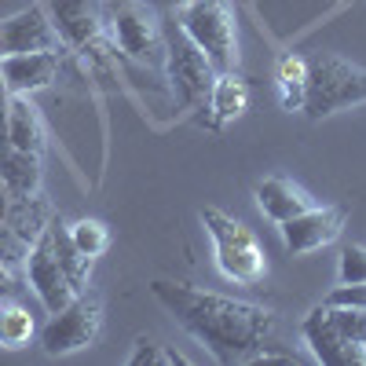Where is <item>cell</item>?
<instances>
[{
  "label": "cell",
  "mask_w": 366,
  "mask_h": 366,
  "mask_svg": "<svg viewBox=\"0 0 366 366\" xmlns=\"http://www.w3.org/2000/svg\"><path fill=\"white\" fill-rule=\"evenodd\" d=\"M22 51H66L44 4H29L0 22V59Z\"/></svg>",
  "instance_id": "obj_8"
},
{
  "label": "cell",
  "mask_w": 366,
  "mask_h": 366,
  "mask_svg": "<svg viewBox=\"0 0 366 366\" xmlns=\"http://www.w3.org/2000/svg\"><path fill=\"white\" fill-rule=\"evenodd\" d=\"M99 330H103V300L92 290H81L66 308L51 312V319L37 330V337L48 355H70L88 348L99 337Z\"/></svg>",
  "instance_id": "obj_6"
},
{
  "label": "cell",
  "mask_w": 366,
  "mask_h": 366,
  "mask_svg": "<svg viewBox=\"0 0 366 366\" xmlns=\"http://www.w3.org/2000/svg\"><path fill=\"white\" fill-rule=\"evenodd\" d=\"M8 205H11V187L0 179V220H8Z\"/></svg>",
  "instance_id": "obj_28"
},
{
  "label": "cell",
  "mask_w": 366,
  "mask_h": 366,
  "mask_svg": "<svg viewBox=\"0 0 366 366\" xmlns=\"http://www.w3.org/2000/svg\"><path fill=\"white\" fill-rule=\"evenodd\" d=\"M209 110H212L209 129H220L227 121L242 117L249 110V84L238 74H217V84L209 92Z\"/></svg>",
  "instance_id": "obj_16"
},
{
  "label": "cell",
  "mask_w": 366,
  "mask_h": 366,
  "mask_svg": "<svg viewBox=\"0 0 366 366\" xmlns=\"http://www.w3.org/2000/svg\"><path fill=\"white\" fill-rule=\"evenodd\" d=\"M202 224L212 238V246H217V264L220 271L227 274V279L234 282H260L264 271H267V260H264V249L260 242L253 238V231L246 224H238L234 217H227V212L220 209H202Z\"/></svg>",
  "instance_id": "obj_5"
},
{
  "label": "cell",
  "mask_w": 366,
  "mask_h": 366,
  "mask_svg": "<svg viewBox=\"0 0 366 366\" xmlns=\"http://www.w3.org/2000/svg\"><path fill=\"white\" fill-rule=\"evenodd\" d=\"M8 136L19 150L26 154H44V117L41 110L29 103V96H11L8 99Z\"/></svg>",
  "instance_id": "obj_15"
},
{
  "label": "cell",
  "mask_w": 366,
  "mask_h": 366,
  "mask_svg": "<svg viewBox=\"0 0 366 366\" xmlns=\"http://www.w3.org/2000/svg\"><path fill=\"white\" fill-rule=\"evenodd\" d=\"M48 234H51L55 257H59V264H63L70 286H74L77 293H81V290H88V279H92V257H84V253L74 246L70 227H66L63 220H59V217H51V220H48Z\"/></svg>",
  "instance_id": "obj_18"
},
{
  "label": "cell",
  "mask_w": 366,
  "mask_h": 366,
  "mask_svg": "<svg viewBox=\"0 0 366 366\" xmlns=\"http://www.w3.org/2000/svg\"><path fill=\"white\" fill-rule=\"evenodd\" d=\"M26 282L34 286L37 300L44 304V312H59V308H66V304L77 297V290L70 286L66 279V271L63 264H59L55 257V246H51V234L44 227V234L29 246V257H26Z\"/></svg>",
  "instance_id": "obj_9"
},
{
  "label": "cell",
  "mask_w": 366,
  "mask_h": 366,
  "mask_svg": "<svg viewBox=\"0 0 366 366\" xmlns=\"http://www.w3.org/2000/svg\"><path fill=\"white\" fill-rule=\"evenodd\" d=\"M26 257H29V242L8 220H0V260L15 271V267H26Z\"/></svg>",
  "instance_id": "obj_22"
},
{
  "label": "cell",
  "mask_w": 366,
  "mask_h": 366,
  "mask_svg": "<svg viewBox=\"0 0 366 366\" xmlns=\"http://www.w3.org/2000/svg\"><path fill=\"white\" fill-rule=\"evenodd\" d=\"M37 333V322L22 304L0 300V348H22Z\"/></svg>",
  "instance_id": "obj_20"
},
{
  "label": "cell",
  "mask_w": 366,
  "mask_h": 366,
  "mask_svg": "<svg viewBox=\"0 0 366 366\" xmlns=\"http://www.w3.org/2000/svg\"><path fill=\"white\" fill-rule=\"evenodd\" d=\"M66 51H22V55H4L0 59V81L11 96H34L48 88L66 70Z\"/></svg>",
  "instance_id": "obj_13"
},
{
  "label": "cell",
  "mask_w": 366,
  "mask_h": 366,
  "mask_svg": "<svg viewBox=\"0 0 366 366\" xmlns=\"http://www.w3.org/2000/svg\"><path fill=\"white\" fill-rule=\"evenodd\" d=\"M172 15L187 29V37L209 55L212 70L217 74L238 70V22L227 0H191Z\"/></svg>",
  "instance_id": "obj_3"
},
{
  "label": "cell",
  "mask_w": 366,
  "mask_h": 366,
  "mask_svg": "<svg viewBox=\"0 0 366 366\" xmlns=\"http://www.w3.org/2000/svg\"><path fill=\"white\" fill-rule=\"evenodd\" d=\"M341 282H366V246H348L341 253Z\"/></svg>",
  "instance_id": "obj_25"
},
{
  "label": "cell",
  "mask_w": 366,
  "mask_h": 366,
  "mask_svg": "<svg viewBox=\"0 0 366 366\" xmlns=\"http://www.w3.org/2000/svg\"><path fill=\"white\" fill-rule=\"evenodd\" d=\"M282 92V107L286 110H304V92H308V55H282L279 70H274Z\"/></svg>",
  "instance_id": "obj_19"
},
{
  "label": "cell",
  "mask_w": 366,
  "mask_h": 366,
  "mask_svg": "<svg viewBox=\"0 0 366 366\" xmlns=\"http://www.w3.org/2000/svg\"><path fill=\"white\" fill-rule=\"evenodd\" d=\"M326 304H337V308H366V282H341L337 290H330Z\"/></svg>",
  "instance_id": "obj_26"
},
{
  "label": "cell",
  "mask_w": 366,
  "mask_h": 366,
  "mask_svg": "<svg viewBox=\"0 0 366 366\" xmlns=\"http://www.w3.org/2000/svg\"><path fill=\"white\" fill-rule=\"evenodd\" d=\"M70 238H74V246L84 253V257H103L107 253V246H110V231H107V224L103 220H77V224H70Z\"/></svg>",
  "instance_id": "obj_21"
},
{
  "label": "cell",
  "mask_w": 366,
  "mask_h": 366,
  "mask_svg": "<svg viewBox=\"0 0 366 366\" xmlns=\"http://www.w3.org/2000/svg\"><path fill=\"white\" fill-rule=\"evenodd\" d=\"M322 304H326V300H322ZM326 308H330L333 322L341 326L345 337L366 345V308H337V304H326Z\"/></svg>",
  "instance_id": "obj_23"
},
{
  "label": "cell",
  "mask_w": 366,
  "mask_h": 366,
  "mask_svg": "<svg viewBox=\"0 0 366 366\" xmlns=\"http://www.w3.org/2000/svg\"><path fill=\"white\" fill-rule=\"evenodd\" d=\"M55 217L51 212V205H48V198L37 191V194H15L11 191V205H8V224L34 246V242L44 234V227H48V220Z\"/></svg>",
  "instance_id": "obj_17"
},
{
  "label": "cell",
  "mask_w": 366,
  "mask_h": 366,
  "mask_svg": "<svg viewBox=\"0 0 366 366\" xmlns=\"http://www.w3.org/2000/svg\"><path fill=\"white\" fill-rule=\"evenodd\" d=\"M132 366H143V362H169V366H183L187 359H183L179 352H169L165 345H158V341H150V337H139L136 341V352H132V359H129Z\"/></svg>",
  "instance_id": "obj_24"
},
{
  "label": "cell",
  "mask_w": 366,
  "mask_h": 366,
  "mask_svg": "<svg viewBox=\"0 0 366 366\" xmlns=\"http://www.w3.org/2000/svg\"><path fill=\"white\" fill-rule=\"evenodd\" d=\"M257 205L264 209V217H271L274 224H286V220H293L297 212H304V209L315 205V202H312V194L304 191V187H297L293 179L267 176V179L257 183Z\"/></svg>",
  "instance_id": "obj_14"
},
{
  "label": "cell",
  "mask_w": 366,
  "mask_h": 366,
  "mask_svg": "<svg viewBox=\"0 0 366 366\" xmlns=\"http://www.w3.org/2000/svg\"><path fill=\"white\" fill-rule=\"evenodd\" d=\"M304 341L312 345V355L326 366H366V345L345 337L326 304H319V308L304 319Z\"/></svg>",
  "instance_id": "obj_12"
},
{
  "label": "cell",
  "mask_w": 366,
  "mask_h": 366,
  "mask_svg": "<svg viewBox=\"0 0 366 366\" xmlns=\"http://www.w3.org/2000/svg\"><path fill=\"white\" fill-rule=\"evenodd\" d=\"M44 8L70 51H88L99 44L103 29H107L103 0H48Z\"/></svg>",
  "instance_id": "obj_10"
},
{
  "label": "cell",
  "mask_w": 366,
  "mask_h": 366,
  "mask_svg": "<svg viewBox=\"0 0 366 366\" xmlns=\"http://www.w3.org/2000/svg\"><path fill=\"white\" fill-rule=\"evenodd\" d=\"M279 227H282V242L290 253H315V249L341 238L345 209L341 205H308L304 212H297L293 220H286Z\"/></svg>",
  "instance_id": "obj_11"
},
{
  "label": "cell",
  "mask_w": 366,
  "mask_h": 366,
  "mask_svg": "<svg viewBox=\"0 0 366 366\" xmlns=\"http://www.w3.org/2000/svg\"><path fill=\"white\" fill-rule=\"evenodd\" d=\"M183 4H191V0H158V8H162V11H179Z\"/></svg>",
  "instance_id": "obj_29"
},
{
  "label": "cell",
  "mask_w": 366,
  "mask_h": 366,
  "mask_svg": "<svg viewBox=\"0 0 366 366\" xmlns=\"http://www.w3.org/2000/svg\"><path fill=\"white\" fill-rule=\"evenodd\" d=\"M150 293L224 366L260 355L274 333V315L267 308H260V304L231 300L220 293L194 290L187 282H165V279L150 282Z\"/></svg>",
  "instance_id": "obj_1"
},
{
  "label": "cell",
  "mask_w": 366,
  "mask_h": 366,
  "mask_svg": "<svg viewBox=\"0 0 366 366\" xmlns=\"http://www.w3.org/2000/svg\"><path fill=\"white\" fill-rule=\"evenodd\" d=\"M103 19L114 48L132 59H154L162 51V22L139 0H103Z\"/></svg>",
  "instance_id": "obj_7"
},
{
  "label": "cell",
  "mask_w": 366,
  "mask_h": 366,
  "mask_svg": "<svg viewBox=\"0 0 366 366\" xmlns=\"http://www.w3.org/2000/svg\"><path fill=\"white\" fill-rule=\"evenodd\" d=\"M162 55H165V74L176 88V99L183 107H202L212 84H217V70H212L209 55L187 37V29L176 22L172 11L162 22Z\"/></svg>",
  "instance_id": "obj_4"
},
{
  "label": "cell",
  "mask_w": 366,
  "mask_h": 366,
  "mask_svg": "<svg viewBox=\"0 0 366 366\" xmlns=\"http://www.w3.org/2000/svg\"><path fill=\"white\" fill-rule=\"evenodd\" d=\"M366 103V70L341 55L315 51L308 55V92H304V114L312 121L330 117L345 107Z\"/></svg>",
  "instance_id": "obj_2"
},
{
  "label": "cell",
  "mask_w": 366,
  "mask_h": 366,
  "mask_svg": "<svg viewBox=\"0 0 366 366\" xmlns=\"http://www.w3.org/2000/svg\"><path fill=\"white\" fill-rule=\"evenodd\" d=\"M19 293V282H15V271L0 260V300H11Z\"/></svg>",
  "instance_id": "obj_27"
}]
</instances>
